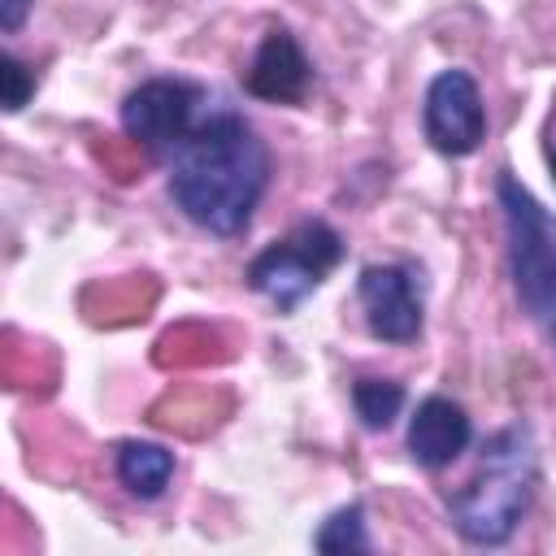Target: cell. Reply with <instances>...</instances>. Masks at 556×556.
<instances>
[{"mask_svg":"<svg viewBox=\"0 0 556 556\" xmlns=\"http://www.w3.org/2000/svg\"><path fill=\"white\" fill-rule=\"evenodd\" d=\"M265 182H269V152L252 135V126L235 113L195 126L174 148L169 191L178 208L213 235H239Z\"/></svg>","mask_w":556,"mask_h":556,"instance_id":"obj_1","label":"cell"},{"mask_svg":"<svg viewBox=\"0 0 556 556\" xmlns=\"http://www.w3.org/2000/svg\"><path fill=\"white\" fill-rule=\"evenodd\" d=\"M539 482V452L526 426L486 439L473 478L452 495V521L469 543H504L526 517Z\"/></svg>","mask_w":556,"mask_h":556,"instance_id":"obj_2","label":"cell"},{"mask_svg":"<svg viewBox=\"0 0 556 556\" xmlns=\"http://www.w3.org/2000/svg\"><path fill=\"white\" fill-rule=\"evenodd\" d=\"M500 208H504L517 295L526 313L543 321L556 339V217L513 174H500Z\"/></svg>","mask_w":556,"mask_h":556,"instance_id":"obj_3","label":"cell"},{"mask_svg":"<svg viewBox=\"0 0 556 556\" xmlns=\"http://www.w3.org/2000/svg\"><path fill=\"white\" fill-rule=\"evenodd\" d=\"M343 256L339 235L326 222H304L300 230H291L282 243L265 248L252 265H248V282L252 291L269 295L278 308H295Z\"/></svg>","mask_w":556,"mask_h":556,"instance_id":"obj_4","label":"cell"},{"mask_svg":"<svg viewBox=\"0 0 556 556\" xmlns=\"http://www.w3.org/2000/svg\"><path fill=\"white\" fill-rule=\"evenodd\" d=\"M482 135H486V113L478 83L465 70H443L426 91V139L443 156H465L482 143Z\"/></svg>","mask_w":556,"mask_h":556,"instance_id":"obj_5","label":"cell"},{"mask_svg":"<svg viewBox=\"0 0 556 556\" xmlns=\"http://www.w3.org/2000/svg\"><path fill=\"white\" fill-rule=\"evenodd\" d=\"M195 87L174 83V78H152L130 100L122 104V126L130 139L143 148H178L191 135V113H195Z\"/></svg>","mask_w":556,"mask_h":556,"instance_id":"obj_6","label":"cell"},{"mask_svg":"<svg viewBox=\"0 0 556 556\" xmlns=\"http://www.w3.org/2000/svg\"><path fill=\"white\" fill-rule=\"evenodd\" d=\"M361 304L369 317V330L391 343H408L421 330V304L413 291V278L395 265H369L361 274Z\"/></svg>","mask_w":556,"mask_h":556,"instance_id":"obj_7","label":"cell"},{"mask_svg":"<svg viewBox=\"0 0 556 556\" xmlns=\"http://www.w3.org/2000/svg\"><path fill=\"white\" fill-rule=\"evenodd\" d=\"M248 91L261 100L295 104L308 91V61L287 30H269L248 65Z\"/></svg>","mask_w":556,"mask_h":556,"instance_id":"obj_8","label":"cell"},{"mask_svg":"<svg viewBox=\"0 0 556 556\" xmlns=\"http://www.w3.org/2000/svg\"><path fill=\"white\" fill-rule=\"evenodd\" d=\"M465 447H469V417H465V408L443 400V395L421 400L417 413H413V426H408L413 460L426 465V469H439V465L456 460Z\"/></svg>","mask_w":556,"mask_h":556,"instance_id":"obj_9","label":"cell"},{"mask_svg":"<svg viewBox=\"0 0 556 556\" xmlns=\"http://www.w3.org/2000/svg\"><path fill=\"white\" fill-rule=\"evenodd\" d=\"M117 478L126 482L130 495L139 500H156L169 478H174V456L156 443H122L117 452Z\"/></svg>","mask_w":556,"mask_h":556,"instance_id":"obj_10","label":"cell"},{"mask_svg":"<svg viewBox=\"0 0 556 556\" xmlns=\"http://www.w3.org/2000/svg\"><path fill=\"white\" fill-rule=\"evenodd\" d=\"M352 404H356V417L369 430H387L404 408V387L391 382V378H361L352 387Z\"/></svg>","mask_w":556,"mask_h":556,"instance_id":"obj_11","label":"cell"},{"mask_svg":"<svg viewBox=\"0 0 556 556\" xmlns=\"http://www.w3.org/2000/svg\"><path fill=\"white\" fill-rule=\"evenodd\" d=\"M369 547V534H365V521H361V508H339L321 530H317V552H365Z\"/></svg>","mask_w":556,"mask_h":556,"instance_id":"obj_12","label":"cell"},{"mask_svg":"<svg viewBox=\"0 0 556 556\" xmlns=\"http://www.w3.org/2000/svg\"><path fill=\"white\" fill-rule=\"evenodd\" d=\"M0 78H4V109L17 113V109L30 100L35 78H30V70H26L17 56H0Z\"/></svg>","mask_w":556,"mask_h":556,"instance_id":"obj_13","label":"cell"},{"mask_svg":"<svg viewBox=\"0 0 556 556\" xmlns=\"http://www.w3.org/2000/svg\"><path fill=\"white\" fill-rule=\"evenodd\" d=\"M26 9H30V0H0V26L4 30H17L22 17H26Z\"/></svg>","mask_w":556,"mask_h":556,"instance_id":"obj_14","label":"cell"},{"mask_svg":"<svg viewBox=\"0 0 556 556\" xmlns=\"http://www.w3.org/2000/svg\"><path fill=\"white\" fill-rule=\"evenodd\" d=\"M547 165H552V174H556V130H552V139H547Z\"/></svg>","mask_w":556,"mask_h":556,"instance_id":"obj_15","label":"cell"}]
</instances>
